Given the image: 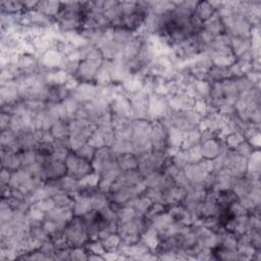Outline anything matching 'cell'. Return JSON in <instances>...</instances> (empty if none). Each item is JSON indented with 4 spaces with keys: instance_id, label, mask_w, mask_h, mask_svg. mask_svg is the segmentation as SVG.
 Returning a JSON list of instances; mask_svg holds the SVG:
<instances>
[{
    "instance_id": "obj_1",
    "label": "cell",
    "mask_w": 261,
    "mask_h": 261,
    "mask_svg": "<svg viewBox=\"0 0 261 261\" xmlns=\"http://www.w3.org/2000/svg\"><path fill=\"white\" fill-rule=\"evenodd\" d=\"M61 237L70 247H83L90 241L88 227L82 216H75L64 226Z\"/></svg>"
},
{
    "instance_id": "obj_2",
    "label": "cell",
    "mask_w": 261,
    "mask_h": 261,
    "mask_svg": "<svg viewBox=\"0 0 261 261\" xmlns=\"http://www.w3.org/2000/svg\"><path fill=\"white\" fill-rule=\"evenodd\" d=\"M133 130V145L134 154L139 155L152 150V143L150 138L151 121L148 119H134L132 121Z\"/></svg>"
},
{
    "instance_id": "obj_3",
    "label": "cell",
    "mask_w": 261,
    "mask_h": 261,
    "mask_svg": "<svg viewBox=\"0 0 261 261\" xmlns=\"http://www.w3.org/2000/svg\"><path fill=\"white\" fill-rule=\"evenodd\" d=\"M116 154L110 147H101L97 149L91 161L93 172L101 177L108 169H110L116 162Z\"/></svg>"
},
{
    "instance_id": "obj_4",
    "label": "cell",
    "mask_w": 261,
    "mask_h": 261,
    "mask_svg": "<svg viewBox=\"0 0 261 261\" xmlns=\"http://www.w3.org/2000/svg\"><path fill=\"white\" fill-rule=\"evenodd\" d=\"M64 162L65 167H67L68 175L77 180H81L82 178L93 172L91 162L78 156L75 152L70 153Z\"/></svg>"
},
{
    "instance_id": "obj_5",
    "label": "cell",
    "mask_w": 261,
    "mask_h": 261,
    "mask_svg": "<svg viewBox=\"0 0 261 261\" xmlns=\"http://www.w3.org/2000/svg\"><path fill=\"white\" fill-rule=\"evenodd\" d=\"M171 111L169 104V98L167 96H161L155 93L149 95V109H148V119L161 120L167 116Z\"/></svg>"
},
{
    "instance_id": "obj_6",
    "label": "cell",
    "mask_w": 261,
    "mask_h": 261,
    "mask_svg": "<svg viewBox=\"0 0 261 261\" xmlns=\"http://www.w3.org/2000/svg\"><path fill=\"white\" fill-rule=\"evenodd\" d=\"M168 130L169 128L159 120L151 122V143L152 150L166 152L168 149Z\"/></svg>"
},
{
    "instance_id": "obj_7",
    "label": "cell",
    "mask_w": 261,
    "mask_h": 261,
    "mask_svg": "<svg viewBox=\"0 0 261 261\" xmlns=\"http://www.w3.org/2000/svg\"><path fill=\"white\" fill-rule=\"evenodd\" d=\"M149 95L150 94L144 90L129 95L128 100L130 102V105H132L136 119H148Z\"/></svg>"
},
{
    "instance_id": "obj_8",
    "label": "cell",
    "mask_w": 261,
    "mask_h": 261,
    "mask_svg": "<svg viewBox=\"0 0 261 261\" xmlns=\"http://www.w3.org/2000/svg\"><path fill=\"white\" fill-rule=\"evenodd\" d=\"M103 62V61H102ZM102 62L84 59L80 62L76 78L80 83H92L95 81L98 70L101 67Z\"/></svg>"
},
{
    "instance_id": "obj_9",
    "label": "cell",
    "mask_w": 261,
    "mask_h": 261,
    "mask_svg": "<svg viewBox=\"0 0 261 261\" xmlns=\"http://www.w3.org/2000/svg\"><path fill=\"white\" fill-rule=\"evenodd\" d=\"M143 180H144V178L141 176V174L138 172V170L121 172L119 174L118 178L116 179V181L112 184V186L110 188V193L116 192L123 188L136 186L137 184L141 183Z\"/></svg>"
},
{
    "instance_id": "obj_10",
    "label": "cell",
    "mask_w": 261,
    "mask_h": 261,
    "mask_svg": "<svg viewBox=\"0 0 261 261\" xmlns=\"http://www.w3.org/2000/svg\"><path fill=\"white\" fill-rule=\"evenodd\" d=\"M109 108L111 114L113 115L126 117L133 120L136 119L132 105H130V102L126 95H121L113 98V100L109 105Z\"/></svg>"
},
{
    "instance_id": "obj_11",
    "label": "cell",
    "mask_w": 261,
    "mask_h": 261,
    "mask_svg": "<svg viewBox=\"0 0 261 261\" xmlns=\"http://www.w3.org/2000/svg\"><path fill=\"white\" fill-rule=\"evenodd\" d=\"M68 175L65 162L49 158L43 165V180H57Z\"/></svg>"
},
{
    "instance_id": "obj_12",
    "label": "cell",
    "mask_w": 261,
    "mask_h": 261,
    "mask_svg": "<svg viewBox=\"0 0 261 261\" xmlns=\"http://www.w3.org/2000/svg\"><path fill=\"white\" fill-rule=\"evenodd\" d=\"M98 88L99 87L93 83H80L79 86L71 92V96L81 104H85L93 100L98 92Z\"/></svg>"
},
{
    "instance_id": "obj_13",
    "label": "cell",
    "mask_w": 261,
    "mask_h": 261,
    "mask_svg": "<svg viewBox=\"0 0 261 261\" xmlns=\"http://www.w3.org/2000/svg\"><path fill=\"white\" fill-rule=\"evenodd\" d=\"M39 61L42 67H44L48 71H52L53 69H60L64 61V56L55 48L49 49L45 53L41 55Z\"/></svg>"
},
{
    "instance_id": "obj_14",
    "label": "cell",
    "mask_w": 261,
    "mask_h": 261,
    "mask_svg": "<svg viewBox=\"0 0 261 261\" xmlns=\"http://www.w3.org/2000/svg\"><path fill=\"white\" fill-rule=\"evenodd\" d=\"M187 191L185 188L174 186L171 189L163 192V203L166 206H175L182 204L186 199Z\"/></svg>"
},
{
    "instance_id": "obj_15",
    "label": "cell",
    "mask_w": 261,
    "mask_h": 261,
    "mask_svg": "<svg viewBox=\"0 0 261 261\" xmlns=\"http://www.w3.org/2000/svg\"><path fill=\"white\" fill-rule=\"evenodd\" d=\"M195 99L186 93L172 95V98H169V104L172 110H191L193 109Z\"/></svg>"
},
{
    "instance_id": "obj_16",
    "label": "cell",
    "mask_w": 261,
    "mask_h": 261,
    "mask_svg": "<svg viewBox=\"0 0 261 261\" xmlns=\"http://www.w3.org/2000/svg\"><path fill=\"white\" fill-rule=\"evenodd\" d=\"M75 217L72 208H64L55 206L52 210L45 214V218L57 221L63 225H67Z\"/></svg>"
},
{
    "instance_id": "obj_17",
    "label": "cell",
    "mask_w": 261,
    "mask_h": 261,
    "mask_svg": "<svg viewBox=\"0 0 261 261\" xmlns=\"http://www.w3.org/2000/svg\"><path fill=\"white\" fill-rule=\"evenodd\" d=\"M2 162L3 169H7L12 173L23 169L20 153H15L2 149Z\"/></svg>"
},
{
    "instance_id": "obj_18",
    "label": "cell",
    "mask_w": 261,
    "mask_h": 261,
    "mask_svg": "<svg viewBox=\"0 0 261 261\" xmlns=\"http://www.w3.org/2000/svg\"><path fill=\"white\" fill-rule=\"evenodd\" d=\"M152 204H153L152 201L148 197H146L144 194H142V195L138 196V197L129 200L124 205L132 207L136 211L138 216L144 217V215L146 214V212L148 211V209L151 207Z\"/></svg>"
},
{
    "instance_id": "obj_19",
    "label": "cell",
    "mask_w": 261,
    "mask_h": 261,
    "mask_svg": "<svg viewBox=\"0 0 261 261\" xmlns=\"http://www.w3.org/2000/svg\"><path fill=\"white\" fill-rule=\"evenodd\" d=\"M169 213L172 215L173 219L175 221H178L184 225H192L193 218L191 213L187 210V208L184 206V204H179L172 206L169 210Z\"/></svg>"
},
{
    "instance_id": "obj_20",
    "label": "cell",
    "mask_w": 261,
    "mask_h": 261,
    "mask_svg": "<svg viewBox=\"0 0 261 261\" xmlns=\"http://www.w3.org/2000/svg\"><path fill=\"white\" fill-rule=\"evenodd\" d=\"M116 165L121 172L138 169V157L134 153H125L116 156Z\"/></svg>"
},
{
    "instance_id": "obj_21",
    "label": "cell",
    "mask_w": 261,
    "mask_h": 261,
    "mask_svg": "<svg viewBox=\"0 0 261 261\" xmlns=\"http://www.w3.org/2000/svg\"><path fill=\"white\" fill-rule=\"evenodd\" d=\"M200 145H201V152L203 158H207L211 160L217 157L221 150V141L217 140L216 138L200 143Z\"/></svg>"
},
{
    "instance_id": "obj_22",
    "label": "cell",
    "mask_w": 261,
    "mask_h": 261,
    "mask_svg": "<svg viewBox=\"0 0 261 261\" xmlns=\"http://www.w3.org/2000/svg\"><path fill=\"white\" fill-rule=\"evenodd\" d=\"M189 183H202V180L206 176L200 168L199 163H188L183 169Z\"/></svg>"
},
{
    "instance_id": "obj_23",
    "label": "cell",
    "mask_w": 261,
    "mask_h": 261,
    "mask_svg": "<svg viewBox=\"0 0 261 261\" xmlns=\"http://www.w3.org/2000/svg\"><path fill=\"white\" fill-rule=\"evenodd\" d=\"M50 132L56 141H68L70 137L69 121L62 119L57 120L50 128Z\"/></svg>"
},
{
    "instance_id": "obj_24",
    "label": "cell",
    "mask_w": 261,
    "mask_h": 261,
    "mask_svg": "<svg viewBox=\"0 0 261 261\" xmlns=\"http://www.w3.org/2000/svg\"><path fill=\"white\" fill-rule=\"evenodd\" d=\"M74 206L73 211L75 216H83L92 210L90 197L82 195H76L74 197Z\"/></svg>"
},
{
    "instance_id": "obj_25",
    "label": "cell",
    "mask_w": 261,
    "mask_h": 261,
    "mask_svg": "<svg viewBox=\"0 0 261 261\" xmlns=\"http://www.w3.org/2000/svg\"><path fill=\"white\" fill-rule=\"evenodd\" d=\"M203 29L206 30L207 32L211 33L214 37H216L220 34H223V33H226L220 17L216 13L211 18H209L207 21H205L203 23Z\"/></svg>"
},
{
    "instance_id": "obj_26",
    "label": "cell",
    "mask_w": 261,
    "mask_h": 261,
    "mask_svg": "<svg viewBox=\"0 0 261 261\" xmlns=\"http://www.w3.org/2000/svg\"><path fill=\"white\" fill-rule=\"evenodd\" d=\"M173 221H174V219H173L172 215L169 213V211L168 212L165 211V212L160 213L159 215H157L156 217H154L149 222V224L155 228L159 235H161L166 232V230Z\"/></svg>"
},
{
    "instance_id": "obj_27",
    "label": "cell",
    "mask_w": 261,
    "mask_h": 261,
    "mask_svg": "<svg viewBox=\"0 0 261 261\" xmlns=\"http://www.w3.org/2000/svg\"><path fill=\"white\" fill-rule=\"evenodd\" d=\"M141 241L151 250H156L158 248L160 239H159V234L158 232L155 230L153 226H151L150 224H148V226L146 227V230L144 231V233L141 236Z\"/></svg>"
},
{
    "instance_id": "obj_28",
    "label": "cell",
    "mask_w": 261,
    "mask_h": 261,
    "mask_svg": "<svg viewBox=\"0 0 261 261\" xmlns=\"http://www.w3.org/2000/svg\"><path fill=\"white\" fill-rule=\"evenodd\" d=\"M231 48L233 51L234 56L237 58H240L242 55L250 51L251 49V43L250 39H244V38H238V37H232L231 36Z\"/></svg>"
},
{
    "instance_id": "obj_29",
    "label": "cell",
    "mask_w": 261,
    "mask_h": 261,
    "mask_svg": "<svg viewBox=\"0 0 261 261\" xmlns=\"http://www.w3.org/2000/svg\"><path fill=\"white\" fill-rule=\"evenodd\" d=\"M91 205H92V209L96 210V211H100L103 208H105L106 206H108L110 204V197L109 194L100 192L99 190H97L91 197Z\"/></svg>"
},
{
    "instance_id": "obj_30",
    "label": "cell",
    "mask_w": 261,
    "mask_h": 261,
    "mask_svg": "<svg viewBox=\"0 0 261 261\" xmlns=\"http://www.w3.org/2000/svg\"><path fill=\"white\" fill-rule=\"evenodd\" d=\"M60 10H61L60 3L49 2V0H46V2H39L36 8V11L42 13L43 15L51 19H55L56 16L59 14Z\"/></svg>"
},
{
    "instance_id": "obj_31",
    "label": "cell",
    "mask_w": 261,
    "mask_h": 261,
    "mask_svg": "<svg viewBox=\"0 0 261 261\" xmlns=\"http://www.w3.org/2000/svg\"><path fill=\"white\" fill-rule=\"evenodd\" d=\"M226 79H232L230 69L228 68H220V67H215L212 65L210 68L206 80L209 81L210 83L214 82H222Z\"/></svg>"
},
{
    "instance_id": "obj_32",
    "label": "cell",
    "mask_w": 261,
    "mask_h": 261,
    "mask_svg": "<svg viewBox=\"0 0 261 261\" xmlns=\"http://www.w3.org/2000/svg\"><path fill=\"white\" fill-rule=\"evenodd\" d=\"M192 86L196 94H197V98H203V99L208 101L211 90V83L209 81L195 79L192 83Z\"/></svg>"
},
{
    "instance_id": "obj_33",
    "label": "cell",
    "mask_w": 261,
    "mask_h": 261,
    "mask_svg": "<svg viewBox=\"0 0 261 261\" xmlns=\"http://www.w3.org/2000/svg\"><path fill=\"white\" fill-rule=\"evenodd\" d=\"M215 13L216 11L211 7L209 2H201L198 3L197 7H196L194 16L204 23L209 18H211Z\"/></svg>"
},
{
    "instance_id": "obj_34",
    "label": "cell",
    "mask_w": 261,
    "mask_h": 261,
    "mask_svg": "<svg viewBox=\"0 0 261 261\" xmlns=\"http://www.w3.org/2000/svg\"><path fill=\"white\" fill-rule=\"evenodd\" d=\"M52 198H53L55 205L57 207H64V208H72L73 209L75 199L70 193L61 190V191H58L57 193H55L52 196Z\"/></svg>"
},
{
    "instance_id": "obj_35",
    "label": "cell",
    "mask_w": 261,
    "mask_h": 261,
    "mask_svg": "<svg viewBox=\"0 0 261 261\" xmlns=\"http://www.w3.org/2000/svg\"><path fill=\"white\" fill-rule=\"evenodd\" d=\"M149 4L150 11L157 16H163L168 13H172L176 9L175 2H149Z\"/></svg>"
},
{
    "instance_id": "obj_36",
    "label": "cell",
    "mask_w": 261,
    "mask_h": 261,
    "mask_svg": "<svg viewBox=\"0 0 261 261\" xmlns=\"http://www.w3.org/2000/svg\"><path fill=\"white\" fill-rule=\"evenodd\" d=\"M201 143V133L199 129H194L190 130V132L184 133V139L182 143L181 149L187 150L190 149L196 145Z\"/></svg>"
},
{
    "instance_id": "obj_37",
    "label": "cell",
    "mask_w": 261,
    "mask_h": 261,
    "mask_svg": "<svg viewBox=\"0 0 261 261\" xmlns=\"http://www.w3.org/2000/svg\"><path fill=\"white\" fill-rule=\"evenodd\" d=\"M0 7H2V13L10 14V15H17V14H23L26 13L25 7L23 2H14V0H3L0 3Z\"/></svg>"
},
{
    "instance_id": "obj_38",
    "label": "cell",
    "mask_w": 261,
    "mask_h": 261,
    "mask_svg": "<svg viewBox=\"0 0 261 261\" xmlns=\"http://www.w3.org/2000/svg\"><path fill=\"white\" fill-rule=\"evenodd\" d=\"M32 176L26 169H21L17 172L12 173V178L10 181L9 186L12 189H19L21 186H23L28 180H30Z\"/></svg>"
},
{
    "instance_id": "obj_39",
    "label": "cell",
    "mask_w": 261,
    "mask_h": 261,
    "mask_svg": "<svg viewBox=\"0 0 261 261\" xmlns=\"http://www.w3.org/2000/svg\"><path fill=\"white\" fill-rule=\"evenodd\" d=\"M168 147L181 149L183 139H184V133L181 132L180 129L176 127H168Z\"/></svg>"
},
{
    "instance_id": "obj_40",
    "label": "cell",
    "mask_w": 261,
    "mask_h": 261,
    "mask_svg": "<svg viewBox=\"0 0 261 261\" xmlns=\"http://www.w3.org/2000/svg\"><path fill=\"white\" fill-rule=\"evenodd\" d=\"M61 104L63 105L65 112H67V116H68L69 121L74 119L75 114L77 113V111L79 110V108L82 105L80 102H78L75 99V98H73L72 96H69V97L65 98L64 100L61 101Z\"/></svg>"
},
{
    "instance_id": "obj_41",
    "label": "cell",
    "mask_w": 261,
    "mask_h": 261,
    "mask_svg": "<svg viewBox=\"0 0 261 261\" xmlns=\"http://www.w3.org/2000/svg\"><path fill=\"white\" fill-rule=\"evenodd\" d=\"M219 210H220V208H219L218 203L204 200L202 202V206H201V217L205 218V217H210V216H217L219 213Z\"/></svg>"
},
{
    "instance_id": "obj_42",
    "label": "cell",
    "mask_w": 261,
    "mask_h": 261,
    "mask_svg": "<svg viewBox=\"0 0 261 261\" xmlns=\"http://www.w3.org/2000/svg\"><path fill=\"white\" fill-rule=\"evenodd\" d=\"M116 214H117V219H118L119 223L127 222L129 220L134 219L136 216H138L136 211L132 207L126 206V205H121L118 208Z\"/></svg>"
},
{
    "instance_id": "obj_43",
    "label": "cell",
    "mask_w": 261,
    "mask_h": 261,
    "mask_svg": "<svg viewBox=\"0 0 261 261\" xmlns=\"http://www.w3.org/2000/svg\"><path fill=\"white\" fill-rule=\"evenodd\" d=\"M23 169L32 166L33 163L38 161V150H27L20 152Z\"/></svg>"
},
{
    "instance_id": "obj_44",
    "label": "cell",
    "mask_w": 261,
    "mask_h": 261,
    "mask_svg": "<svg viewBox=\"0 0 261 261\" xmlns=\"http://www.w3.org/2000/svg\"><path fill=\"white\" fill-rule=\"evenodd\" d=\"M193 110L198 115H200L201 117H204L208 114V112L210 110V105H209L208 101L203 99V98H196L195 102H194V106H193Z\"/></svg>"
},
{
    "instance_id": "obj_45",
    "label": "cell",
    "mask_w": 261,
    "mask_h": 261,
    "mask_svg": "<svg viewBox=\"0 0 261 261\" xmlns=\"http://www.w3.org/2000/svg\"><path fill=\"white\" fill-rule=\"evenodd\" d=\"M30 234H31L33 239H35L36 241L40 242L41 244L48 241L49 239H51L50 236L44 231V228L42 227V224L30 227Z\"/></svg>"
},
{
    "instance_id": "obj_46",
    "label": "cell",
    "mask_w": 261,
    "mask_h": 261,
    "mask_svg": "<svg viewBox=\"0 0 261 261\" xmlns=\"http://www.w3.org/2000/svg\"><path fill=\"white\" fill-rule=\"evenodd\" d=\"M102 243L106 251H115L118 249L119 245L121 244V239L117 233H114V234H110L107 238L102 240Z\"/></svg>"
},
{
    "instance_id": "obj_47",
    "label": "cell",
    "mask_w": 261,
    "mask_h": 261,
    "mask_svg": "<svg viewBox=\"0 0 261 261\" xmlns=\"http://www.w3.org/2000/svg\"><path fill=\"white\" fill-rule=\"evenodd\" d=\"M18 138H19L18 135L10 128L2 130V136H0V144H2V148L9 147L16 140H18Z\"/></svg>"
},
{
    "instance_id": "obj_48",
    "label": "cell",
    "mask_w": 261,
    "mask_h": 261,
    "mask_svg": "<svg viewBox=\"0 0 261 261\" xmlns=\"http://www.w3.org/2000/svg\"><path fill=\"white\" fill-rule=\"evenodd\" d=\"M87 143H88L90 146H92L93 148H95L96 150L105 146L102 133L100 132L99 128L97 127V128L94 130V133L92 134V136L90 137V139L88 140Z\"/></svg>"
},
{
    "instance_id": "obj_49",
    "label": "cell",
    "mask_w": 261,
    "mask_h": 261,
    "mask_svg": "<svg viewBox=\"0 0 261 261\" xmlns=\"http://www.w3.org/2000/svg\"><path fill=\"white\" fill-rule=\"evenodd\" d=\"M166 211V205L163 203H153L151 205V207L148 209V211L146 212V214L144 215L145 220L149 223L154 217H156L157 215H159L160 213Z\"/></svg>"
},
{
    "instance_id": "obj_50",
    "label": "cell",
    "mask_w": 261,
    "mask_h": 261,
    "mask_svg": "<svg viewBox=\"0 0 261 261\" xmlns=\"http://www.w3.org/2000/svg\"><path fill=\"white\" fill-rule=\"evenodd\" d=\"M245 141V137L241 134V133H238V132H235V133H232L231 135H228L226 138H225V145L234 150L236 149L241 143H243Z\"/></svg>"
},
{
    "instance_id": "obj_51",
    "label": "cell",
    "mask_w": 261,
    "mask_h": 261,
    "mask_svg": "<svg viewBox=\"0 0 261 261\" xmlns=\"http://www.w3.org/2000/svg\"><path fill=\"white\" fill-rule=\"evenodd\" d=\"M143 194L152 201V203H163V192L157 188H146Z\"/></svg>"
},
{
    "instance_id": "obj_52",
    "label": "cell",
    "mask_w": 261,
    "mask_h": 261,
    "mask_svg": "<svg viewBox=\"0 0 261 261\" xmlns=\"http://www.w3.org/2000/svg\"><path fill=\"white\" fill-rule=\"evenodd\" d=\"M87 251H88V253H91V254H98V255L103 256L104 253L106 252V249H105L102 241L94 240V241H90V243L88 242Z\"/></svg>"
},
{
    "instance_id": "obj_53",
    "label": "cell",
    "mask_w": 261,
    "mask_h": 261,
    "mask_svg": "<svg viewBox=\"0 0 261 261\" xmlns=\"http://www.w3.org/2000/svg\"><path fill=\"white\" fill-rule=\"evenodd\" d=\"M95 152H96V149L93 148L92 146H90L88 143H86L82 148H80L77 152H75L78 156L88 160V161H92L94 155H95Z\"/></svg>"
},
{
    "instance_id": "obj_54",
    "label": "cell",
    "mask_w": 261,
    "mask_h": 261,
    "mask_svg": "<svg viewBox=\"0 0 261 261\" xmlns=\"http://www.w3.org/2000/svg\"><path fill=\"white\" fill-rule=\"evenodd\" d=\"M34 206L37 207L39 210H41L42 212H44L46 214L47 212L52 210L56 205H55V202H54L53 198L52 197H48V198H45L43 200L38 201L37 203L34 204Z\"/></svg>"
},
{
    "instance_id": "obj_55",
    "label": "cell",
    "mask_w": 261,
    "mask_h": 261,
    "mask_svg": "<svg viewBox=\"0 0 261 261\" xmlns=\"http://www.w3.org/2000/svg\"><path fill=\"white\" fill-rule=\"evenodd\" d=\"M228 211H230V213L234 217L248 214V210L238 201V199L230 204V206H228Z\"/></svg>"
},
{
    "instance_id": "obj_56",
    "label": "cell",
    "mask_w": 261,
    "mask_h": 261,
    "mask_svg": "<svg viewBox=\"0 0 261 261\" xmlns=\"http://www.w3.org/2000/svg\"><path fill=\"white\" fill-rule=\"evenodd\" d=\"M254 148L247 142V141H244L243 143H241L236 149H234V151L240 155V156H243V157H246V158H249V156L252 154Z\"/></svg>"
},
{
    "instance_id": "obj_57",
    "label": "cell",
    "mask_w": 261,
    "mask_h": 261,
    "mask_svg": "<svg viewBox=\"0 0 261 261\" xmlns=\"http://www.w3.org/2000/svg\"><path fill=\"white\" fill-rule=\"evenodd\" d=\"M70 257L71 260H85L88 259V251L82 247H73Z\"/></svg>"
},
{
    "instance_id": "obj_58",
    "label": "cell",
    "mask_w": 261,
    "mask_h": 261,
    "mask_svg": "<svg viewBox=\"0 0 261 261\" xmlns=\"http://www.w3.org/2000/svg\"><path fill=\"white\" fill-rule=\"evenodd\" d=\"M11 178H12V172L7 169H3L2 173H0V183H2V187L9 186Z\"/></svg>"
},
{
    "instance_id": "obj_59",
    "label": "cell",
    "mask_w": 261,
    "mask_h": 261,
    "mask_svg": "<svg viewBox=\"0 0 261 261\" xmlns=\"http://www.w3.org/2000/svg\"><path fill=\"white\" fill-rule=\"evenodd\" d=\"M11 119H12V115L11 114L2 112V115H0V127H2V130H5V129L9 128Z\"/></svg>"
}]
</instances>
